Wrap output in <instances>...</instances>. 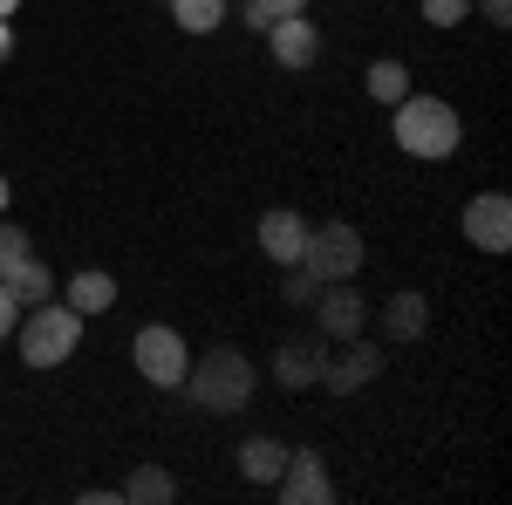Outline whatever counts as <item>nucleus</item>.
<instances>
[{
    "instance_id": "5",
    "label": "nucleus",
    "mask_w": 512,
    "mask_h": 505,
    "mask_svg": "<svg viewBox=\"0 0 512 505\" xmlns=\"http://www.w3.org/2000/svg\"><path fill=\"white\" fill-rule=\"evenodd\" d=\"M130 355H137V369H144V376H151L158 389H178V383H185V369H192V355H185V335H178V328H164V321L137 328Z\"/></svg>"
},
{
    "instance_id": "9",
    "label": "nucleus",
    "mask_w": 512,
    "mask_h": 505,
    "mask_svg": "<svg viewBox=\"0 0 512 505\" xmlns=\"http://www.w3.org/2000/svg\"><path fill=\"white\" fill-rule=\"evenodd\" d=\"M280 499L287 505H328L335 499V485H328V471H321L315 451H287V465H280Z\"/></svg>"
},
{
    "instance_id": "21",
    "label": "nucleus",
    "mask_w": 512,
    "mask_h": 505,
    "mask_svg": "<svg viewBox=\"0 0 512 505\" xmlns=\"http://www.w3.org/2000/svg\"><path fill=\"white\" fill-rule=\"evenodd\" d=\"M287 14H308V0H246V21H253V28H274Z\"/></svg>"
},
{
    "instance_id": "23",
    "label": "nucleus",
    "mask_w": 512,
    "mask_h": 505,
    "mask_svg": "<svg viewBox=\"0 0 512 505\" xmlns=\"http://www.w3.org/2000/svg\"><path fill=\"white\" fill-rule=\"evenodd\" d=\"M21 260H28V233L21 226H0V280L21 267Z\"/></svg>"
},
{
    "instance_id": "17",
    "label": "nucleus",
    "mask_w": 512,
    "mask_h": 505,
    "mask_svg": "<svg viewBox=\"0 0 512 505\" xmlns=\"http://www.w3.org/2000/svg\"><path fill=\"white\" fill-rule=\"evenodd\" d=\"M117 499H130V505H164V499H178V485H171V471H164V465H137Z\"/></svg>"
},
{
    "instance_id": "14",
    "label": "nucleus",
    "mask_w": 512,
    "mask_h": 505,
    "mask_svg": "<svg viewBox=\"0 0 512 505\" xmlns=\"http://www.w3.org/2000/svg\"><path fill=\"white\" fill-rule=\"evenodd\" d=\"M69 308L76 314H110L117 308V280H110L103 267H82L76 280H69Z\"/></svg>"
},
{
    "instance_id": "25",
    "label": "nucleus",
    "mask_w": 512,
    "mask_h": 505,
    "mask_svg": "<svg viewBox=\"0 0 512 505\" xmlns=\"http://www.w3.org/2000/svg\"><path fill=\"white\" fill-rule=\"evenodd\" d=\"M478 14H485L492 28H512V0H478Z\"/></svg>"
},
{
    "instance_id": "28",
    "label": "nucleus",
    "mask_w": 512,
    "mask_h": 505,
    "mask_svg": "<svg viewBox=\"0 0 512 505\" xmlns=\"http://www.w3.org/2000/svg\"><path fill=\"white\" fill-rule=\"evenodd\" d=\"M0 212H7V178H0Z\"/></svg>"
},
{
    "instance_id": "12",
    "label": "nucleus",
    "mask_w": 512,
    "mask_h": 505,
    "mask_svg": "<svg viewBox=\"0 0 512 505\" xmlns=\"http://www.w3.org/2000/svg\"><path fill=\"white\" fill-rule=\"evenodd\" d=\"M321 362H328V349H321L315 335H287L274 355V376L287 389H308V383H321Z\"/></svg>"
},
{
    "instance_id": "20",
    "label": "nucleus",
    "mask_w": 512,
    "mask_h": 505,
    "mask_svg": "<svg viewBox=\"0 0 512 505\" xmlns=\"http://www.w3.org/2000/svg\"><path fill=\"white\" fill-rule=\"evenodd\" d=\"M315 294H321V280L294 260V267H287V280H280V301H287V308H315Z\"/></svg>"
},
{
    "instance_id": "24",
    "label": "nucleus",
    "mask_w": 512,
    "mask_h": 505,
    "mask_svg": "<svg viewBox=\"0 0 512 505\" xmlns=\"http://www.w3.org/2000/svg\"><path fill=\"white\" fill-rule=\"evenodd\" d=\"M14 321H21V301H14V294H7V287H0V342H7V335H14Z\"/></svg>"
},
{
    "instance_id": "10",
    "label": "nucleus",
    "mask_w": 512,
    "mask_h": 505,
    "mask_svg": "<svg viewBox=\"0 0 512 505\" xmlns=\"http://www.w3.org/2000/svg\"><path fill=\"white\" fill-rule=\"evenodd\" d=\"M260 253H267V260H280V267H294V260H301V246H308V219H301V212H287V205H274V212H267V219H260Z\"/></svg>"
},
{
    "instance_id": "16",
    "label": "nucleus",
    "mask_w": 512,
    "mask_h": 505,
    "mask_svg": "<svg viewBox=\"0 0 512 505\" xmlns=\"http://www.w3.org/2000/svg\"><path fill=\"white\" fill-rule=\"evenodd\" d=\"M0 287H7V294H14L21 308H41V301L55 294V273H48V267H41V260H35V253H28L21 267H14V273H7V280H0Z\"/></svg>"
},
{
    "instance_id": "1",
    "label": "nucleus",
    "mask_w": 512,
    "mask_h": 505,
    "mask_svg": "<svg viewBox=\"0 0 512 505\" xmlns=\"http://www.w3.org/2000/svg\"><path fill=\"white\" fill-rule=\"evenodd\" d=\"M192 389L198 410H212V417H233V410H246L253 403V362L239 349H205L198 355V369H185V383Z\"/></svg>"
},
{
    "instance_id": "15",
    "label": "nucleus",
    "mask_w": 512,
    "mask_h": 505,
    "mask_svg": "<svg viewBox=\"0 0 512 505\" xmlns=\"http://www.w3.org/2000/svg\"><path fill=\"white\" fill-rule=\"evenodd\" d=\"M280 465H287V444H274V437H246V444H239V471H246L253 485H274Z\"/></svg>"
},
{
    "instance_id": "3",
    "label": "nucleus",
    "mask_w": 512,
    "mask_h": 505,
    "mask_svg": "<svg viewBox=\"0 0 512 505\" xmlns=\"http://www.w3.org/2000/svg\"><path fill=\"white\" fill-rule=\"evenodd\" d=\"M76 335H82V314L62 301H41L28 321H14V342H21V362L28 369H55V362H69V349H76Z\"/></svg>"
},
{
    "instance_id": "2",
    "label": "nucleus",
    "mask_w": 512,
    "mask_h": 505,
    "mask_svg": "<svg viewBox=\"0 0 512 505\" xmlns=\"http://www.w3.org/2000/svg\"><path fill=\"white\" fill-rule=\"evenodd\" d=\"M396 110V151H410V157H451L458 151V110L444 103V96H403V103H390Z\"/></svg>"
},
{
    "instance_id": "26",
    "label": "nucleus",
    "mask_w": 512,
    "mask_h": 505,
    "mask_svg": "<svg viewBox=\"0 0 512 505\" xmlns=\"http://www.w3.org/2000/svg\"><path fill=\"white\" fill-rule=\"evenodd\" d=\"M14 7H21V0H0V21H7V14H14Z\"/></svg>"
},
{
    "instance_id": "13",
    "label": "nucleus",
    "mask_w": 512,
    "mask_h": 505,
    "mask_svg": "<svg viewBox=\"0 0 512 505\" xmlns=\"http://www.w3.org/2000/svg\"><path fill=\"white\" fill-rule=\"evenodd\" d=\"M383 328H390V342H417V335L431 328V301H424L417 287L390 294V308H383Z\"/></svg>"
},
{
    "instance_id": "19",
    "label": "nucleus",
    "mask_w": 512,
    "mask_h": 505,
    "mask_svg": "<svg viewBox=\"0 0 512 505\" xmlns=\"http://www.w3.org/2000/svg\"><path fill=\"white\" fill-rule=\"evenodd\" d=\"M369 96H376V103H403V96H410V69L390 62V55L369 62Z\"/></svg>"
},
{
    "instance_id": "4",
    "label": "nucleus",
    "mask_w": 512,
    "mask_h": 505,
    "mask_svg": "<svg viewBox=\"0 0 512 505\" xmlns=\"http://www.w3.org/2000/svg\"><path fill=\"white\" fill-rule=\"evenodd\" d=\"M362 253H369V246H362V233H355L349 219H328V226H308L301 267L328 287V280H355V273H362Z\"/></svg>"
},
{
    "instance_id": "7",
    "label": "nucleus",
    "mask_w": 512,
    "mask_h": 505,
    "mask_svg": "<svg viewBox=\"0 0 512 505\" xmlns=\"http://www.w3.org/2000/svg\"><path fill=\"white\" fill-rule=\"evenodd\" d=\"M465 239H472L478 253H506L512 246V198L506 192H478L465 205Z\"/></svg>"
},
{
    "instance_id": "8",
    "label": "nucleus",
    "mask_w": 512,
    "mask_h": 505,
    "mask_svg": "<svg viewBox=\"0 0 512 505\" xmlns=\"http://www.w3.org/2000/svg\"><path fill=\"white\" fill-rule=\"evenodd\" d=\"M376 376H383V349H369L362 335L342 342V355H328V362H321V389H335V396H355V389L376 383Z\"/></svg>"
},
{
    "instance_id": "11",
    "label": "nucleus",
    "mask_w": 512,
    "mask_h": 505,
    "mask_svg": "<svg viewBox=\"0 0 512 505\" xmlns=\"http://www.w3.org/2000/svg\"><path fill=\"white\" fill-rule=\"evenodd\" d=\"M267 48H274L280 69H308V62L321 55V35H315V21L287 14V21H274V28H267Z\"/></svg>"
},
{
    "instance_id": "6",
    "label": "nucleus",
    "mask_w": 512,
    "mask_h": 505,
    "mask_svg": "<svg viewBox=\"0 0 512 505\" xmlns=\"http://www.w3.org/2000/svg\"><path fill=\"white\" fill-rule=\"evenodd\" d=\"M362 321H369V308H362V294H349V280H328V287L315 294L321 342H355V335H362Z\"/></svg>"
},
{
    "instance_id": "27",
    "label": "nucleus",
    "mask_w": 512,
    "mask_h": 505,
    "mask_svg": "<svg viewBox=\"0 0 512 505\" xmlns=\"http://www.w3.org/2000/svg\"><path fill=\"white\" fill-rule=\"evenodd\" d=\"M0 62H7V21H0Z\"/></svg>"
},
{
    "instance_id": "22",
    "label": "nucleus",
    "mask_w": 512,
    "mask_h": 505,
    "mask_svg": "<svg viewBox=\"0 0 512 505\" xmlns=\"http://www.w3.org/2000/svg\"><path fill=\"white\" fill-rule=\"evenodd\" d=\"M424 21L431 28H458V21H472V0H424Z\"/></svg>"
},
{
    "instance_id": "18",
    "label": "nucleus",
    "mask_w": 512,
    "mask_h": 505,
    "mask_svg": "<svg viewBox=\"0 0 512 505\" xmlns=\"http://www.w3.org/2000/svg\"><path fill=\"white\" fill-rule=\"evenodd\" d=\"M171 21H178L185 35H212V28L226 21V0H171Z\"/></svg>"
}]
</instances>
